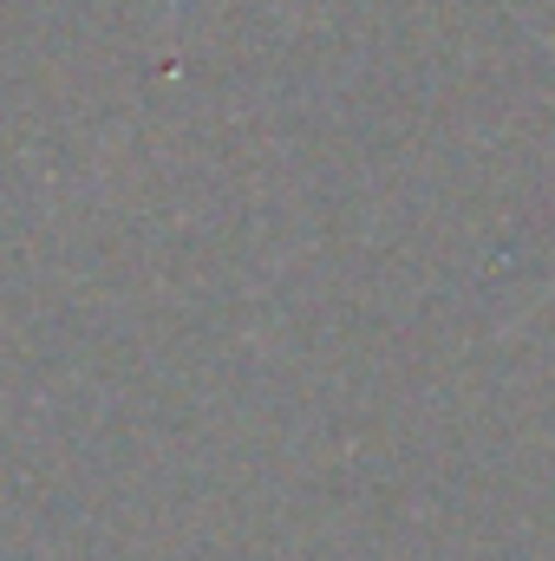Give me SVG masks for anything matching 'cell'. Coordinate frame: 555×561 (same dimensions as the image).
Masks as SVG:
<instances>
[{"label":"cell","mask_w":555,"mask_h":561,"mask_svg":"<svg viewBox=\"0 0 555 561\" xmlns=\"http://www.w3.org/2000/svg\"><path fill=\"white\" fill-rule=\"evenodd\" d=\"M550 53H555V46H550Z\"/></svg>","instance_id":"1"}]
</instances>
